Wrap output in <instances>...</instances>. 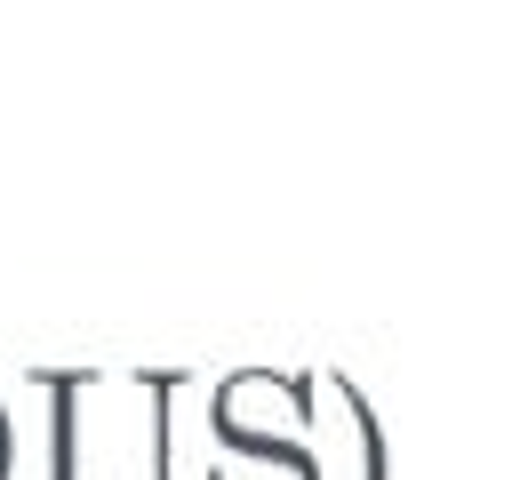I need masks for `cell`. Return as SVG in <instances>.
I'll use <instances>...</instances> for the list:
<instances>
[{"mask_svg": "<svg viewBox=\"0 0 512 480\" xmlns=\"http://www.w3.org/2000/svg\"><path fill=\"white\" fill-rule=\"evenodd\" d=\"M8 456H16V440H8V408H0V480H8Z\"/></svg>", "mask_w": 512, "mask_h": 480, "instance_id": "6da1fadb", "label": "cell"}]
</instances>
